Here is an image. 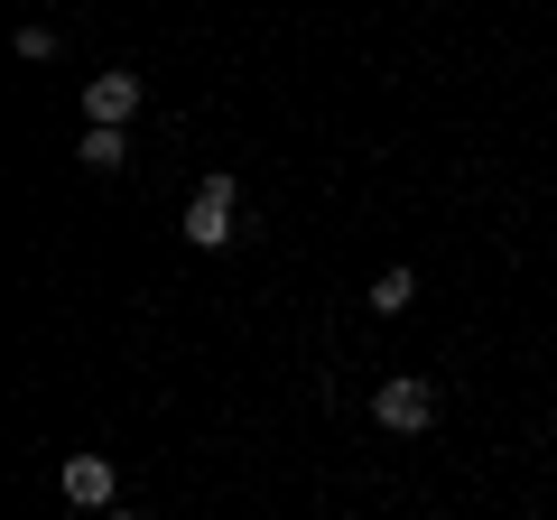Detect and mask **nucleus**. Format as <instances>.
Returning a JSON list of instances; mask_svg holds the SVG:
<instances>
[{"mask_svg": "<svg viewBox=\"0 0 557 520\" xmlns=\"http://www.w3.org/2000/svg\"><path fill=\"white\" fill-rule=\"evenodd\" d=\"M186 242H196V251H223V242H233V177H205L196 186V205H186Z\"/></svg>", "mask_w": 557, "mask_h": 520, "instance_id": "1", "label": "nucleus"}, {"mask_svg": "<svg viewBox=\"0 0 557 520\" xmlns=\"http://www.w3.org/2000/svg\"><path fill=\"white\" fill-rule=\"evenodd\" d=\"M372 419L391 428V437H418V428L437 419V391H428V381H381V400H372Z\"/></svg>", "mask_w": 557, "mask_h": 520, "instance_id": "2", "label": "nucleus"}, {"mask_svg": "<svg viewBox=\"0 0 557 520\" xmlns=\"http://www.w3.org/2000/svg\"><path fill=\"white\" fill-rule=\"evenodd\" d=\"M57 493L84 502V511H112V456H65L57 465Z\"/></svg>", "mask_w": 557, "mask_h": 520, "instance_id": "3", "label": "nucleus"}, {"mask_svg": "<svg viewBox=\"0 0 557 520\" xmlns=\"http://www.w3.org/2000/svg\"><path fill=\"white\" fill-rule=\"evenodd\" d=\"M139 112V75H94L84 84V121H131Z\"/></svg>", "mask_w": 557, "mask_h": 520, "instance_id": "4", "label": "nucleus"}, {"mask_svg": "<svg viewBox=\"0 0 557 520\" xmlns=\"http://www.w3.org/2000/svg\"><path fill=\"white\" fill-rule=\"evenodd\" d=\"M75 159H84V168H121V159H131V140H121V121H94V131L75 140Z\"/></svg>", "mask_w": 557, "mask_h": 520, "instance_id": "5", "label": "nucleus"}, {"mask_svg": "<svg viewBox=\"0 0 557 520\" xmlns=\"http://www.w3.org/2000/svg\"><path fill=\"white\" fill-rule=\"evenodd\" d=\"M409 298H418L409 270H381V280H372V317H409Z\"/></svg>", "mask_w": 557, "mask_h": 520, "instance_id": "6", "label": "nucleus"}, {"mask_svg": "<svg viewBox=\"0 0 557 520\" xmlns=\"http://www.w3.org/2000/svg\"><path fill=\"white\" fill-rule=\"evenodd\" d=\"M102 520H139V511H102Z\"/></svg>", "mask_w": 557, "mask_h": 520, "instance_id": "7", "label": "nucleus"}]
</instances>
